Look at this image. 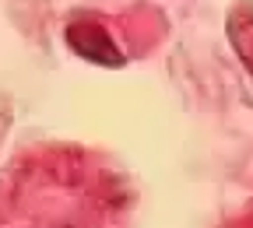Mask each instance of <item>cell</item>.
Wrapping results in <instances>:
<instances>
[{"instance_id":"obj_1","label":"cell","mask_w":253,"mask_h":228,"mask_svg":"<svg viewBox=\"0 0 253 228\" xmlns=\"http://www.w3.org/2000/svg\"><path fill=\"white\" fill-rule=\"evenodd\" d=\"M67 46L91 60V63H102V67H120L123 63V53L116 49L113 36L106 32L102 21H95V18H81V21H71L67 25Z\"/></svg>"},{"instance_id":"obj_2","label":"cell","mask_w":253,"mask_h":228,"mask_svg":"<svg viewBox=\"0 0 253 228\" xmlns=\"http://www.w3.org/2000/svg\"><path fill=\"white\" fill-rule=\"evenodd\" d=\"M225 32H229V42H232L239 63H243V67L250 71V77H253V11L236 7L229 14V21H225Z\"/></svg>"}]
</instances>
